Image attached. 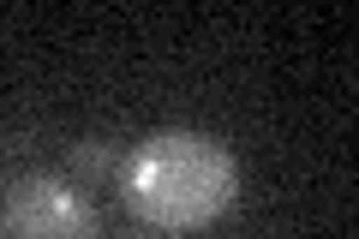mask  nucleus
Returning <instances> with one entry per match:
<instances>
[{"label":"nucleus","mask_w":359,"mask_h":239,"mask_svg":"<svg viewBox=\"0 0 359 239\" xmlns=\"http://www.w3.org/2000/svg\"><path fill=\"white\" fill-rule=\"evenodd\" d=\"M120 198L138 221L162 227V233H198V227L222 221L228 203L240 198V162L216 132L168 126L126 150Z\"/></svg>","instance_id":"obj_1"},{"label":"nucleus","mask_w":359,"mask_h":239,"mask_svg":"<svg viewBox=\"0 0 359 239\" xmlns=\"http://www.w3.org/2000/svg\"><path fill=\"white\" fill-rule=\"evenodd\" d=\"M0 233L6 239H102V215H96V203L78 179L30 168L0 198Z\"/></svg>","instance_id":"obj_2"},{"label":"nucleus","mask_w":359,"mask_h":239,"mask_svg":"<svg viewBox=\"0 0 359 239\" xmlns=\"http://www.w3.org/2000/svg\"><path fill=\"white\" fill-rule=\"evenodd\" d=\"M72 168H78V174H102V168H108V144H84V150L72 156Z\"/></svg>","instance_id":"obj_3"}]
</instances>
